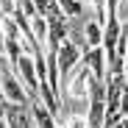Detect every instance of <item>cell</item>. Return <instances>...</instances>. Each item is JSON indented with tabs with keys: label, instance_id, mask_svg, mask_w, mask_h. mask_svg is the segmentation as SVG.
Listing matches in <instances>:
<instances>
[{
	"label": "cell",
	"instance_id": "cell-1",
	"mask_svg": "<svg viewBox=\"0 0 128 128\" xmlns=\"http://www.w3.org/2000/svg\"><path fill=\"white\" fill-rule=\"evenodd\" d=\"M89 81H92V72L86 70V64L81 61L78 67L67 75V81L61 84V100L64 103H86Z\"/></svg>",
	"mask_w": 128,
	"mask_h": 128
},
{
	"label": "cell",
	"instance_id": "cell-2",
	"mask_svg": "<svg viewBox=\"0 0 128 128\" xmlns=\"http://www.w3.org/2000/svg\"><path fill=\"white\" fill-rule=\"evenodd\" d=\"M0 98H3V103H14V106H25L28 103L25 86L20 84V78L11 70V64L3 56H0Z\"/></svg>",
	"mask_w": 128,
	"mask_h": 128
},
{
	"label": "cell",
	"instance_id": "cell-3",
	"mask_svg": "<svg viewBox=\"0 0 128 128\" xmlns=\"http://www.w3.org/2000/svg\"><path fill=\"white\" fill-rule=\"evenodd\" d=\"M81 64V53H78V48L72 45V42H67L64 39L61 45H58V53H56V67H58V81L64 84L67 81V75Z\"/></svg>",
	"mask_w": 128,
	"mask_h": 128
},
{
	"label": "cell",
	"instance_id": "cell-4",
	"mask_svg": "<svg viewBox=\"0 0 128 128\" xmlns=\"http://www.w3.org/2000/svg\"><path fill=\"white\" fill-rule=\"evenodd\" d=\"M3 120L8 128H34V120H31V106H14V103H6L3 109Z\"/></svg>",
	"mask_w": 128,
	"mask_h": 128
},
{
	"label": "cell",
	"instance_id": "cell-5",
	"mask_svg": "<svg viewBox=\"0 0 128 128\" xmlns=\"http://www.w3.org/2000/svg\"><path fill=\"white\" fill-rule=\"evenodd\" d=\"M81 61L86 64V70L92 72L95 81H106V53H103V48H89L81 56Z\"/></svg>",
	"mask_w": 128,
	"mask_h": 128
},
{
	"label": "cell",
	"instance_id": "cell-6",
	"mask_svg": "<svg viewBox=\"0 0 128 128\" xmlns=\"http://www.w3.org/2000/svg\"><path fill=\"white\" fill-rule=\"evenodd\" d=\"M28 106H31V120H34V128H58V122H56V117L42 106L39 100H28Z\"/></svg>",
	"mask_w": 128,
	"mask_h": 128
},
{
	"label": "cell",
	"instance_id": "cell-7",
	"mask_svg": "<svg viewBox=\"0 0 128 128\" xmlns=\"http://www.w3.org/2000/svg\"><path fill=\"white\" fill-rule=\"evenodd\" d=\"M84 39H86V48H100L103 28L95 22V20H86V22H84Z\"/></svg>",
	"mask_w": 128,
	"mask_h": 128
},
{
	"label": "cell",
	"instance_id": "cell-8",
	"mask_svg": "<svg viewBox=\"0 0 128 128\" xmlns=\"http://www.w3.org/2000/svg\"><path fill=\"white\" fill-rule=\"evenodd\" d=\"M64 20H84V3L81 0H56Z\"/></svg>",
	"mask_w": 128,
	"mask_h": 128
},
{
	"label": "cell",
	"instance_id": "cell-9",
	"mask_svg": "<svg viewBox=\"0 0 128 128\" xmlns=\"http://www.w3.org/2000/svg\"><path fill=\"white\" fill-rule=\"evenodd\" d=\"M31 36L45 48V39H48V20L45 17H34L31 20Z\"/></svg>",
	"mask_w": 128,
	"mask_h": 128
},
{
	"label": "cell",
	"instance_id": "cell-10",
	"mask_svg": "<svg viewBox=\"0 0 128 128\" xmlns=\"http://www.w3.org/2000/svg\"><path fill=\"white\" fill-rule=\"evenodd\" d=\"M117 117H120V120H128V92H122V98H120V109H117Z\"/></svg>",
	"mask_w": 128,
	"mask_h": 128
},
{
	"label": "cell",
	"instance_id": "cell-11",
	"mask_svg": "<svg viewBox=\"0 0 128 128\" xmlns=\"http://www.w3.org/2000/svg\"><path fill=\"white\" fill-rule=\"evenodd\" d=\"M34 8H36V17H48V6H50V0H31Z\"/></svg>",
	"mask_w": 128,
	"mask_h": 128
},
{
	"label": "cell",
	"instance_id": "cell-12",
	"mask_svg": "<svg viewBox=\"0 0 128 128\" xmlns=\"http://www.w3.org/2000/svg\"><path fill=\"white\" fill-rule=\"evenodd\" d=\"M6 53V36H3V28H0V56Z\"/></svg>",
	"mask_w": 128,
	"mask_h": 128
},
{
	"label": "cell",
	"instance_id": "cell-13",
	"mask_svg": "<svg viewBox=\"0 0 128 128\" xmlns=\"http://www.w3.org/2000/svg\"><path fill=\"white\" fill-rule=\"evenodd\" d=\"M3 109H6V103H3V100H0V117H3Z\"/></svg>",
	"mask_w": 128,
	"mask_h": 128
},
{
	"label": "cell",
	"instance_id": "cell-14",
	"mask_svg": "<svg viewBox=\"0 0 128 128\" xmlns=\"http://www.w3.org/2000/svg\"><path fill=\"white\" fill-rule=\"evenodd\" d=\"M0 128H8V125H6V120H3V117H0Z\"/></svg>",
	"mask_w": 128,
	"mask_h": 128
},
{
	"label": "cell",
	"instance_id": "cell-15",
	"mask_svg": "<svg viewBox=\"0 0 128 128\" xmlns=\"http://www.w3.org/2000/svg\"><path fill=\"white\" fill-rule=\"evenodd\" d=\"M14 3H17V0H14Z\"/></svg>",
	"mask_w": 128,
	"mask_h": 128
},
{
	"label": "cell",
	"instance_id": "cell-16",
	"mask_svg": "<svg viewBox=\"0 0 128 128\" xmlns=\"http://www.w3.org/2000/svg\"><path fill=\"white\" fill-rule=\"evenodd\" d=\"M81 3H84V0H81Z\"/></svg>",
	"mask_w": 128,
	"mask_h": 128
}]
</instances>
